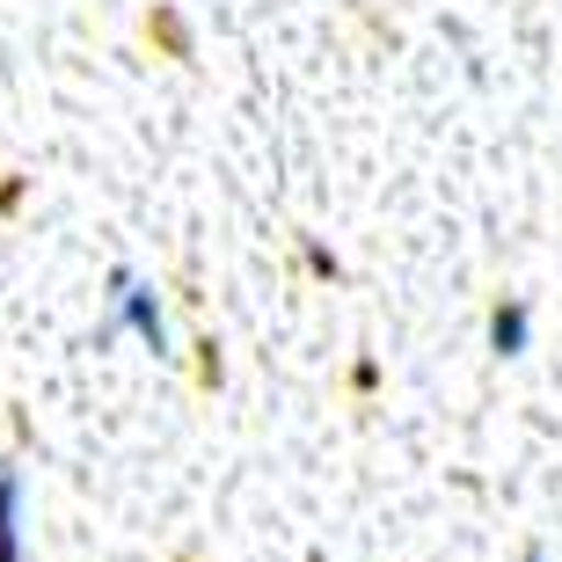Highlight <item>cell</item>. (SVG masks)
Masks as SVG:
<instances>
[{"label":"cell","mask_w":562,"mask_h":562,"mask_svg":"<svg viewBox=\"0 0 562 562\" xmlns=\"http://www.w3.org/2000/svg\"><path fill=\"white\" fill-rule=\"evenodd\" d=\"M117 329L139 336L154 358H168V314H161V292L146 285L132 263H117V271H110V336H117Z\"/></svg>","instance_id":"1"},{"label":"cell","mask_w":562,"mask_h":562,"mask_svg":"<svg viewBox=\"0 0 562 562\" xmlns=\"http://www.w3.org/2000/svg\"><path fill=\"white\" fill-rule=\"evenodd\" d=\"M490 351L497 358H526L533 351V307H526V300H504V307L490 314Z\"/></svg>","instance_id":"2"},{"label":"cell","mask_w":562,"mask_h":562,"mask_svg":"<svg viewBox=\"0 0 562 562\" xmlns=\"http://www.w3.org/2000/svg\"><path fill=\"white\" fill-rule=\"evenodd\" d=\"M0 562H30L22 555V475L0 468Z\"/></svg>","instance_id":"3"},{"label":"cell","mask_w":562,"mask_h":562,"mask_svg":"<svg viewBox=\"0 0 562 562\" xmlns=\"http://www.w3.org/2000/svg\"><path fill=\"white\" fill-rule=\"evenodd\" d=\"M526 562H548V548H526Z\"/></svg>","instance_id":"4"}]
</instances>
